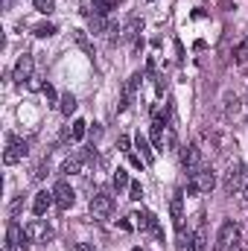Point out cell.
Instances as JSON below:
<instances>
[{"label":"cell","instance_id":"2e32d148","mask_svg":"<svg viewBox=\"0 0 248 251\" xmlns=\"http://www.w3.org/2000/svg\"><path fill=\"white\" fill-rule=\"evenodd\" d=\"M187 251H207V234H204V225H198L196 234L187 237Z\"/></svg>","mask_w":248,"mask_h":251},{"label":"cell","instance_id":"5bb4252c","mask_svg":"<svg viewBox=\"0 0 248 251\" xmlns=\"http://www.w3.org/2000/svg\"><path fill=\"white\" fill-rule=\"evenodd\" d=\"M131 219H134V225H137L140 231H155V228H158V219H155L152 210H134Z\"/></svg>","mask_w":248,"mask_h":251},{"label":"cell","instance_id":"d6a6232c","mask_svg":"<svg viewBox=\"0 0 248 251\" xmlns=\"http://www.w3.org/2000/svg\"><path fill=\"white\" fill-rule=\"evenodd\" d=\"M155 88H158V97H164V91H167V79H164V76H158Z\"/></svg>","mask_w":248,"mask_h":251},{"label":"cell","instance_id":"9a60e30c","mask_svg":"<svg viewBox=\"0 0 248 251\" xmlns=\"http://www.w3.org/2000/svg\"><path fill=\"white\" fill-rule=\"evenodd\" d=\"M15 79L24 85L26 79H32V56H21L15 64Z\"/></svg>","mask_w":248,"mask_h":251},{"label":"cell","instance_id":"ffe728a7","mask_svg":"<svg viewBox=\"0 0 248 251\" xmlns=\"http://www.w3.org/2000/svg\"><path fill=\"white\" fill-rule=\"evenodd\" d=\"M134 146L140 149V155H143V161H146V164H155V149L149 146V140H146L143 134H137V137H134Z\"/></svg>","mask_w":248,"mask_h":251},{"label":"cell","instance_id":"30bf717a","mask_svg":"<svg viewBox=\"0 0 248 251\" xmlns=\"http://www.w3.org/2000/svg\"><path fill=\"white\" fill-rule=\"evenodd\" d=\"M181 164H184V170L193 176L196 170H201V149L196 146V143H190L184 152H181Z\"/></svg>","mask_w":248,"mask_h":251},{"label":"cell","instance_id":"ac0fdd59","mask_svg":"<svg viewBox=\"0 0 248 251\" xmlns=\"http://www.w3.org/2000/svg\"><path fill=\"white\" fill-rule=\"evenodd\" d=\"M73 41H76V47H79L85 56H91V59H94V44H91V38H88V32H85V29H73Z\"/></svg>","mask_w":248,"mask_h":251},{"label":"cell","instance_id":"7402d4cb","mask_svg":"<svg viewBox=\"0 0 248 251\" xmlns=\"http://www.w3.org/2000/svg\"><path fill=\"white\" fill-rule=\"evenodd\" d=\"M76 105H79V102H76V97H73L70 91H67V94H62V100H59V108H62L64 117H70V114L76 111Z\"/></svg>","mask_w":248,"mask_h":251},{"label":"cell","instance_id":"8d00e7d4","mask_svg":"<svg viewBox=\"0 0 248 251\" xmlns=\"http://www.w3.org/2000/svg\"><path fill=\"white\" fill-rule=\"evenodd\" d=\"M146 76H155V62H152V59L146 62Z\"/></svg>","mask_w":248,"mask_h":251},{"label":"cell","instance_id":"4dcf8cb0","mask_svg":"<svg viewBox=\"0 0 248 251\" xmlns=\"http://www.w3.org/2000/svg\"><path fill=\"white\" fill-rule=\"evenodd\" d=\"M44 97H47V102H50V105H53V102H56V88H53V85H50V82H47V85H44Z\"/></svg>","mask_w":248,"mask_h":251},{"label":"cell","instance_id":"836d02e7","mask_svg":"<svg viewBox=\"0 0 248 251\" xmlns=\"http://www.w3.org/2000/svg\"><path fill=\"white\" fill-rule=\"evenodd\" d=\"M128 161H131V167H134V170H143V164H146V161H140V158H137V155H131V152H128Z\"/></svg>","mask_w":248,"mask_h":251},{"label":"cell","instance_id":"8fae6325","mask_svg":"<svg viewBox=\"0 0 248 251\" xmlns=\"http://www.w3.org/2000/svg\"><path fill=\"white\" fill-rule=\"evenodd\" d=\"M140 32H143V18L134 15V18L125 21V26L120 29V41H134V44H137V41H140Z\"/></svg>","mask_w":248,"mask_h":251},{"label":"cell","instance_id":"83f0119b","mask_svg":"<svg viewBox=\"0 0 248 251\" xmlns=\"http://www.w3.org/2000/svg\"><path fill=\"white\" fill-rule=\"evenodd\" d=\"M234 59H237L240 64H246V62H248V38L243 41V44H240V47H237V50H234Z\"/></svg>","mask_w":248,"mask_h":251},{"label":"cell","instance_id":"7a4b0ae2","mask_svg":"<svg viewBox=\"0 0 248 251\" xmlns=\"http://www.w3.org/2000/svg\"><path fill=\"white\" fill-rule=\"evenodd\" d=\"M240 246V228H237V222H222V228H219V237H216V249L219 251H234Z\"/></svg>","mask_w":248,"mask_h":251},{"label":"cell","instance_id":"e575fe53","mask_svg":"<svg viewBox=\"0 0 248 251\" xmlns=\"http://www.w3.org/2000/svg\"><path fill=\"white\" fill-rule=\"evenodd\" d=\"M237 196H240V201H243V204H246V207H248V184H246V187H243V190H240Z\"/></svg>","mask_w":248,"mask_h":251},{"label":"cell","instance_id":"277c9868","mask_svg":"<svg viewBox=\"0 0 248 251\" xmlns=\"http://www.w3.org/2000/svg\"><path fill=\"white\" fill-rule=\"evenodd\" d=\"M88 207H91V216H94V219H105V216L114 213V196H108V193H94Z\"/></svg>","mask_w":248,"mask_h":251},{"label":"cell","instance_id":"d4e9b609","mask_svg":"<svg viewBox=\"0 0 248 251\" xmlns=\"http://www.w3.org/2000/svg\"><path fill=\"white\" fill-rule=\"evenodd\" d=\"M32 6H35L41 15H53V12H56V0H32Z\"/></svg>","mask_w":248,"mask_h":251},{"label":"cell","instance_id":"f546056e","mask_svg":"<svg viewBox=\"0 0 248 251\" xmlns=\"http://www.w3.org/2000/svg\"><path fill=\"white\" fill-rule=\"evenodd\" d=\"M117 146H120V152H125V155L131 152V140H128L125 134H120V137H117Z\"/></svg>","mask_w":248,"mask_h":251},{"label":"cell","instance_id":"7c38bea8","mask_svg":"<svg viewBox=\"0 0 248 251\" xmlns=\"http://www.w3.org/2000/svg\"><path fill=\"white\" fill-rule=\"evenodd\" d=\"M140 85H143V73H131V76H128V85H125V91H123V97H120V105H117L120 111L128 108V102H131V97L137 94Z\"/></svg>","mask_w":248,"mask_h":251},{"label":"cell","instance_id":"3957f363","mask_svg":"<svg viewBox=\"0 0 248 251\" xmlns=\"http://www.w3.org/2000/svg\"><path fill=\"white\" fill-rule=\"evenodd\" d=\"M246 184H248V167L246 164H231V170H228V176H225V190H228L231 196H237Z\"/></svg>","mask_w":248,"mask_h":251},{"label":"cell","instance_id":"8992f818","mask_svg":"<svg viewBox=\"0 0 248 251\" xmlns=\"http://www.w3.org/2000/svg\"><path fill=\"white\" fill-rule=\"evenodd\" d=\"M24 155H29V140H21V137L9 134V149L3 152V164L12 167V164H18Z\"/></svg>","mask_w":248,"mask_h":251},{"label":"cell","instance_id":"4fadbf2b","mask_svg":"<svg viewBox=\"0 0 248 251\" xmlns=\"http://www.w3.org/2000/svg\"><path fill=\"white\" fill-rule=\"evenodd\" d=\"M50 204H56V196L47 193V190H41V193H35V199H32V213H35V216H44V213L50 210Z\"/></svg>","mask_w":248,"mask_h":251},{"label":"cell","instance_id":"5b68a950","mask_svg":"<svg viewBox=\"0 0 248 251\" xmlns=\"http://www.w3.org/2000/svg\"><path fill=\"white\" fill-rule=\"evenodd\" d=\"M26 246H29L26 231H21V225L15 219H9V228H6V251H26Z\"/></svg>","mask_w":248,"mask_h":251},{"label":"cell","instance_id":"cb8c5ba5","mask_svg":"<svg viewBox=\"0 0 248 251\" xmlns=\"http://www.w3.org/2000/svg\"><path fill=\"white\" fill-rule=\"evenodd\" d=\"M85 131H88V123H85V120H73V123H70V140H82Z\"/></svg>","mask_w":248,"mask_h":251},{"label":"cell","instance_id":"6da1fadb","mask_svg":"<svg viewBox=\"0 0 248 251\" xmlns=\"http://www.w3.org/2000/svg\"><path fill=\"white\" fill-rule=\"evenodd\" d=\"M216 187V173L210 167H201L190 176V184H187V196H196V193H210Z\"/></svg>","mask_w":248,"mask_h":251},{"label":"cell","instance_id":"ab89813d","mask_svg":"<svg viewBox=\"0 0 248 251\" xmlns=\"http://www.w3.org/2000/svg\"><path fill=\"white\" fill-rule=\"evenodd\" d=\"M3 6H6V9H9V6H12V0H3Z\"/></svg>","mask_w":248,"mask_h":251},{"label":"cell","instance_id":"1f68e13d","mask_svg":"<svg viewBox=\"0 0 248 251\" xmlns=\"http://www.w3.org/2000/svg\"><path fill=\"white\" fill-rule=\"evenodd\" d=\"M44 176H47V161H44V164H38V167H35V173H32V178H35V181H41V178H44Z\"/></svg>","mask_w":248,"mask_h":251},{"label":"cell","instance_id":"44dd1931","mask_svg":"<svg viewBox=\"0 0 248 251\" xmlns=\"http://www.w3.org/2000/svg\"><path fill=\"white\" fill-rule=\"evenodd\" d=\"M240 111H243V102H240V97H237V94H234V97L228 94V97H225V117H237Z\"/></svg>","mask_w":248,"mask_h":251},{"label":"cell","instance_id":"f1b7e54d","mask_svg":"<svg viewBox=\"0 0 248 251\" xmlns=\"http://www.w3.org/2000/svg\"><path fill=\"white\" fill-rule=\"evenodd\" d=\"M128 199H131V201H140V199H143V187H140V181H131V184H128Z\"/></svg>","mask_w":248,"mask_h":251},{"label":"cell","instance_id":"52a82bcc","mask_svg":"<svg viewBox=\"0 0 248 251\" xmlns=\"http://www.w3.org/2000/svg\"><path fill=\"white\" fill-rule=\"evenodd\" d=\"M26 237H29V243H50L53 240V228L44 222V219H32V222H26Z\"/></svg>","mask_w":248,"mask_h":251},{"label":"cell","instance_id":"603a6c76","mask_svg":"<svg viewBox=\"0 0 248 251\" xmlns=\"http://www.w3.org/2000/svg\"><path fill=\"white\" fill-rule=\"evenodd\" d=\"M164 120H158L155 117V123H152V143H155V149H164Z\"/></svg>","mask_w":248,"mask_h":251},{"label":"cell","instance_id":"ba28073f","mask_svg":"<svg viewBox=\"0 0 248 251\" xmlns=\"http://www.w3.org/2000/svg\"><path fill=\"white\" fill-rule=\"evenodd\" d=\"M53 196H56V207H59V210L73 207V201H76V193H73V187H70L67 181H59V184L53 187Z\"/></svg>","mask_w":248,"mask_h":251},{"label":"cell","instance_id":"9c48e42d","mask_svg":"<svg viewBox=\"0 0 248 251\" xmlns=\"http://www.w3.org/2000/svg\"><path fill=\"white\" fill-rule=\"evenodd\" d=\"M170 213H173V225L178 234H184V193H175L170 199Z\"/></svg>","mask_w":248,"mask_h":251},{"label":"cell","instance_id":"d590c367","mask_svg":"<svg viewBox=\"0 0 248 251\" xmlns=\"http://www.w3.org/2000/svg\"><path fill=\"white\" fill-rule=\"evenodd\" d=\"M73 251H97V249H94V246H88V243H79Z\"/></svg>","mask_w":248,"mask_h":251},{"label":"cell","instance_id":"e0dca14e","mask_svg":"<svg viewBox=\"0 0 248 251\" xmlns=\"http://www.w3.org/2000/svg\"><path fill=\"white\" fill-rule=\"evenodd\" d=\"M85 161H88V158H85V152H82V155H73V158H67V161L62 164V170H59V173H62V176H76V173L82 170V164H85Z\"/></svg>","mask_w":248,"mask_h":251},{"label":"cell","instance_id":"f35d334b","mask_svg":"<svg viewBox=\"0 0 248 251\" xmlns=\"http://www.w3.org/2000/svg\"><path fill=\"white\" fill-rule=\"evenodd\" d=\"M117 3H123V0H108V6H111V9H114V6H117Z\"/></svg>","mask_w":248,"mask_h":251},{"label":"cell","instance_id":"b9f144b4","mask_svg":"<svg viewBox=\"0 0 248 251\" xmlns=\"http://www.w3.org/2000/svg\"><path fill=\"white\" fill-rule=\"evenodd\" d=\"M225 6H231V3H228V0H225Z\"/></svg>","mask_w":248,"mask_h":251},{"label":"cell","instance_id":"484cf974","mask_svg":"<svg viewBox=\"0 0 248 251\" xmlns=\"http://www.w3.org/2000/svg\"><path fill=\"white\" fill-rule=\"evenodd\" d=\"M56 32H59V29H56L53 24H38V26H35V35H38V38H53Z\"/></svg>","mask_w":248,"mask_h":251},{"label":"cell","instance_id":"74e56055","mask_svg":"<svg viewBox=\"0 0 248 251\" xmlns=\"http://www.w3.org/2000/svg\"><path fill=\"white\" fill-rule=\"evenodd\" d=\"M120 228H123V231H131V228H134V225H131V222H128V219H120Z\"/></svg>","mask_w":248,"mask_h":251},{"label":"cell","instance_id":"4316f807","mask_svg":"<svg viewBox=\"0 0 248 251\" xmlns=\"http://www.w3.org/2000/svg\"><path fill=\"white\" fill-rule=\"evenodd\" d=\"M111 184H114V190H123V187H128V176H125V170H117V173H114Z\"/></svg>","mask_w":248,"mask_h":251},{"label":"cell","instance_id":"d6986e66","mask_svg":"<svg viewBox=\"0 0 248 251\" xmlns=\"http://www.w3.org/2000/svg\"><path fill=\"white\" fill-rule=\"evenodd\" d=\"M108 21H105V15H91L88 18V32H94V35H99V32H108Z\"/></svg>","mask_w":248,"mask_h":251},{"label":"cell","instance_id":"60d3db41","mask_svg":"<svg viewBox=\"0 0 248 251\" xmlns=\"http://www.w3.org/2000/svg\"><path fill=\"white\" fill-rule=\"evenodd\" d=\"M131 251H143V249H131Z\"/></svg>","mask_w":248,"mask_h":251}]
</instances>
